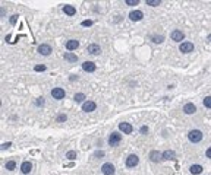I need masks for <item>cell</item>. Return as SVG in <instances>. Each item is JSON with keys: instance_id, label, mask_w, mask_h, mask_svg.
<instances>
[{"instance_id": "5b68a950", "label": "cell", "mask_w": 211, "mask_h": 175, "mask_svg": "<svg viewBox=\"0 0 211 175\" xmlns=\"http://www.w3.org/2000/svg\"><path fill=\"white\" fill-rule=\"evenodd\" d=\"M101 172L104 175H114V172H116V169H114V165L113 164H104L103 166H101Z\"/></svg>"}, {"instance_id": "44dd1931", "label": "cell", "mask_w": 211, "mask_h": 175, "mask_svg": "<svg viewBox=\"0 0 211 175\" xmlns=\"http://www.w3.org/2000/svg\"><path fill=\"white\" fill-rule=\"evenodd\" d=\"M65 60L69 63H75V61H78V55L73 53H65Z\"/></svg>"}, {"instance_id": "5bb4252c", "label": "cell", "mask_w": 211, "mask_h": 175, "mask_svg": "<svg viewBox=\"0 0 211 175\" xmlns=\"http://www.w3.org/2000/svg\"><path fill=\"white\" fill-rule=\"evenodd\" d=\"M150 159H151L153 162H160V161L163 159V153H160L158 150H151V152H150Z\"/></svg>"}, {"instance_id": "ffe728a7", "label": "cell", "mask_w": 211, "mask_h": 175, "mask_svg": "<svg viewBox=\"0 0 211 175\" xmlns=\"http://www.w3.org/2000/svg\"><path fill=\"white\" fill-rule=\"evenodd\" d=\"M31 169H33V164L31 162H23L22 166H21V171H22V174H29L31 172Z\"/></svg>"}, {"instance_id": "4dcf8cb0", "label": "cell", "mask_w": 211, "mask_h": 175, "mask_svg": "<svg viewBox=\"0 0 211 175\" xmlns=\"http://www.w3.org/2000/svg\"><path fill=\"white\" fill-rule=\"evenodd\" d=\"M12 146V143L11 142H8V143H3V144H2V149H3V150H6V149H9V147H11Z\"/></svg>"}, {"instance_id": "277c9868", "label": "cell", "mask_w": 211, "mask_h": 175, "mask_svg": "<svg viewBox=\"0 0 211 175\" xmlns=\"http://www.w3.org/2000/svg\"><path fill=\"white\" fill-rule=\"evenodd\" d=\"M51 96L54 99H63L66 96V92H65L63 88H54V89L51 90Z\"/></svg>"}, {"instance_id": "603a6c76", "label": "cell", "mask_w": 211, "mask_h": 175, "mask_svg": "<svg viewBox=\"0 0 211 175\" xmlns=\"http://www.w3.org/2000/svg\"><path fill=\"white\" fill-rule=\"evenodd\" d=\"M151 40H153V43L160 44V43H163V41H164V37H163V35H154Z\"/></svg>"}, {"instance_id": "1f68e13d", "label": "cell", "mask_w": 211, "mask_h": 175, "mask_svg": "<svg viewBox=\"0 0 211 175\" xmlns=\"http://www.w3.org/2000/svg\"><path fill=\"white\" fill-rule=\"evenodd\" d=\"M94 156L100 159V158H103V156H104V152H103V150H98V152H95V153H94Z\"/></svg>"}, {"instance_id": "cb8c5ba5", "label": "cell", "mask_w": 211, "mask_h": 175, "mask_svg": "<svg viewBox=\"0 0 211 175\" xmlns=\"http://www.w3.org/2000/svg\"><path fill=\"white\" fill-rule=\"evenodd\" d=\"M73 99L76 101V102H84V99H85V95L84 93H81V92H78L75 96H73Z\"/></svg>"}, {"instance_id": "d590c367", "label": "cell", "mask_w": 211, "mask_h": 175, "mask_svg": "<svg viewBox=\"0 0 211 175\" xmlns=\"http://www.w3.org/2000/svg\"><path fill=\"white\" fill-rule=\"evenodd\" d=\"M92 25V21H84L82 22V26H91Z\"/></svg>"}, {"instance_id": "836d02e7", "label": "cell", "mask_w": 211, "mask_h": 175, "mask_svg": "<svg viewBox=\"0 0 211 175\" xmlns=\"http://www.w3.org/2000/svg\"><path fill=\"white\" fill-rule=\"evenodd\" d=\"M16 21H18V15H15V16H12V18H11V23H12V25H15Z\"/></svg>"}, {"instance_id": "8fae6325", "label": "cell", "mask_w": 211, "mask_h": 175, "mask_svg": "<svg viewBox=\"0 0 211 175\" xmlns=\"http://www.w3.org/2000/svg\"><path fill=\"white\" fill-rule=\"evenodd\" d=\"M78 47H79V41H76V40H69V41L66 43V50L69 51V53L75 51Z\"/></svg>"}, {"instance_id": "d6986e66", "label": "cell", "mask_w": 211, "mask_h": 175, "mask_svg": "<svg viewBox=\"0 0 211 175\" xmlns=\"http://www.w3.org/2000/svg\"><path fill=\"white\" fill-rule=\"evenodd\" d=\"M63 12L66 13L67 16H73V15L76 13V9H75L73 6H70V4H65V6H63Z\"/></svg>"}, {"instance_id": "7a4b0ae2", "label": "cell", "mask_w": 211, "mask_h": 175, "mask_svg": "<svg viewBox=\"0 0 211 175\" xmlns=\"http://www.w3.org/2000/svg\"><path fill=\"white\" fill-rule=\"evenodd\" d=\"M179 50H180V53H183V54L192 53V51H194V44L191 43V41H185V43H182L179 45Z\"/></svg>"}, {"instance_id": "6da1fadb", "label": "cell", "mask_w": 211, "mask_h": 175, "mask_svg": "<svg viewBox=\"0 0 211 175\" xmlns=\"http://www.w3.org/2000/svg\"><path fill=\"white\" fill-rule=\"evenodd\" d=\"M202 133H201L200 130H191L188 133V139L191 140L192 143H198V142H201L202 140Z\"/></svg>"}, {"instance_id": "d4e9b609", "label": "cell", "mask_w": 211, "mask_h": 175, "mask_svg": "<svg viewBox=\"0 0 211 175\" xmlns=\"http://www.w3.org/2000/svg\"><path fill=\"white\" fill-rule=\"evenodd\" d=\"M66 158L67 159H70V161L76 159V152H75V150H69V152L66 153Z\"/></svg>"}, {"instance_id": "ac0fdd59", "label": "cell", "mask_w": 211, "mask_h": 175, "mask_svg": "<svg viewBox=\"0 0 211 175\" xmlns=\"http://www.w3.org/2000/svg\"><path fill=\"white\" fill-rule=\"evenodd\" d=\"M202 171H204V169H202V166H201V165H197V164L192 165V166L189 168V172H191L192 175H200Z\"/></svg>"}, {"instance_id": "e0dca14e", "label": "cell", "mask_w": 211, "mask_h": 175, "mask_svg": "<svg viewBox=\"0 0 211 175\" xmlns=\"http://www.w3.org/2000/svg\"><path fill=\"white\" fill-rule=\"evenodd\" d=\"M178 156H176V153L175 150H164L163 152V159L164 161H175Z\"/></svg>"}, {"instance_id": "9a60e30c", "label": "cell", "mask_w": 211, "mask_h": 175, "mask_svg": "<svg viewBox=\"0 0 211 175\" xmlns=\"http://www.w3.org/2000/svg\"><path fill=\"white\" fill-rule=\"evenodd\" d=\"M170 37H172L173 41H182L185 38V34L182 32V31H179V29H175L173 32L170 34Z\"/></svg>"}, {"instance_id": "7c38bea8", "label": "cell", "mask_w": 211, "mask_h": 175, "mask_svg": "<svg viewBox=\"0 0 211 175\" xmlns=\"http://www.w3.org/2000/svg\"><path fill=\"white\" fill-rule=\"evenodd\" d=\"M88 53L92 55H98L101 54V47L98 45V44H89L88 47Z\"/></svg>"}, {"instance_id": "f1b7e54d", "label": "cell", "mask_w": 211, "mask_h": 175, "mask_svg": "<svg viewBox=\"0 0 211 175\" xmlns=\"http://www.w3.org/2000/svg\"><path fill=\"white\" fill-rule=\"evenodd\" d=\"M125 3L128 6H136V4H139V0H126Z\"/></svg>"}, {"instance_id": "2e32d148", "label": "cell", "mask_w": 211, "mask_h": 175, "mask_svg": "<svg viewBox=\"0 0 211 175\" xmlns=\"http://www.w3.org/2000/svg\"><path fill=\"white\" fill-rule=\"evenodd\" d=\"M195 111H197V107H195L192 102H188V104L183 105V112H185V114H189V115H191V114H195Z\"/></svg>"}, {"instance_id": "7402d4cb", "label": "cell", "mask_w": 211, "mask_h": 175, "mask_svg": "<svg viewBox=\"0 0 211 175\" xmlns=\"http://www.w3.org/2000/svg\"><path fill=\"white\" fill-rule=\"evenodd\" d=\"M5 166H6V169H8V171H13V169L16 168V162H15V161H8Z\"/></svg>"}, {"instance_id": "8992f818", "label": "cell", "mask_w": 211, "mask_h": 175, "mask_svg": "<svg viewBox=\"0 0 211 175\" xmlns=\"http://www.w3.org/2000/svg\"><path fill=\"white\" fill-rule=\"evenodd\" d=\"M95 108H97V105H95L94 101H85L82 104V111L84 112H92V111H95Z\"/></svg>"}, {"instance_id": "74e56055", "label": "cell", "mask_w": 211, "mask_h": 175, "mask_svg": "<svg viewBox=\"0 0 211 175\" xmlns=\"http://www.w3.org/2000/svg\"><path fill=\"white\" fill-rule=\"evenodd\" d=\"M208 41H210V43H211V34H210V35H208Z\"/></svg>"}, {"instance_id": "83f0119b", "label": "cell", "mask_w": 211, "mask_h": 175, "mask_svg": "<svg viewBox=\"0 0 211 175\" xmlns=\"http://www.w3.org/2000/svg\"><path fill=\"white\" fill-rule=\"evenodd\" d=\"M45 69H47V67H45L44 64H38V66H35V67H34V70H35V72H45Z\"/></svg>"}, {"instance_id": "52a82bcc", "label": "cell", "mask_w": 211, "mask_h": 175, "mask_svg": "<svg viewBox=\"0 0 211 175\" xmlns=\"http://www.w3.org/2000/svg\"><path fill=\"white\" fill-rule=\"evenodd\" d=\"M51 51H53V48H51V45H48V44H41V45L38 47V53L41 55H50Z\"/></svg>"}, {"instance_id": "d6a6232c", "label": "cell", "mask_w": 211, "mask_h": 175, "mask_svg": "<svg viewBox=\"0 0 211 175\" xmlns=\"http://www.w3.org/2000/svg\"><path fill=\"white\" fill-rule=\"evenodd\" d=\"M141 134H147V133H148V127H147V126H144V127H141Z\"/></svg>"}, {"instance_id": "3957f363", "label": "cell", "mask_w": 211, "mask_h": 175, "mask_svg": "<svg viewBox=\"0 0 211 175\" xmlns=\"http://www.w3.org/2000/svg\"><path fill=\"white\" fill-rule=\"evenodd\" d=\"M138 164H139V158L136 155H129L126 158V166L128 168H135Z\"/></svg>"}, {"instance_id": "4316f807", "label": "cell", "mask_w": 211, "mask_h": 175, "mask_svg": "<svg viewBox=\"0 0 211 175\" xmlns=\"http://www.w3.org/2000/svg\"><path fill=\"white\" fill-rule=\"evenodd\" d=\"M160 3H161V0H147L148 6H158Z\"/></svg>"}, {"instance_id": "e575fe53", "label": "cell", "mask_w": 211, "mask_h": 175, "mask_svg": "<svg viewBox=\"0 0 211 175\" xmlns=\"http://www.w3.org/2000/svg\"><path fill=\"white\" fill-rule=\"evenodd\" d=\"M35 104H37V105H38V107H41V105H43V104H44V98H38V101H37V102H35Z\"/></svg>"}, {"instance_id": "484cf974", "label": "cell", "mask_w": 211, "mask_h": 175, "mask_svg": "<svg viewBox=\"0 0 211 175\" xmlns=\"http://www.w3.org/2000/svg\"><path fill=\"white\" fill-rule=\"evenodd\" d=\"M204 107L211 109V96H205L204 98Z\"/></svg>"}, {"instance_id": "9c48e42d", "label": "cell", "mask_w": 211, "mask_h": 175, "mask_svg": "<svg viewBox=\"0 0 211 175\" xmlns=\"http://www.w3.org/2000/svg\"><path fill=\"white\" fill-rule=\"evenodd\" d=\"M144 18V13L141 10H132L131 13H129V19L133 22H138V21H141Z\"/></svg>"}, {"instance_id": "30bf717a", "label": "cell", "mask_w": 211, "mask_h": 175, "mask_svg": "<svg viewBox=\"0 0 211 175\" xmlns=\"http://www.w3.org/2000/svg\"><path fill=\"white\" fill-rule=\"evenodd\" d=\"M119 130L125 133V134H131L132 133V126H131V123H120L119 124Z\"/></svg>"}, {"instance_id": "ba28073f", "label": "cell", "mask_w": 211, "mask_h": 175, "mask_svg": "<svg viewBox=\"0 0 211 175\" xmlns=\"http://www.w3.org/2000/svg\"><path fill=\"white\" fill-rule=\"evenodd\" d=\"M122 140V136L119 134V133H111L110 137H109V144L110 146H116V144H119Z\"/></svg>"}, {"instance_id": "4fadbf2b", "label": "cell", "mask_w": 211, "mask_h": 175, "mask_svg": "<svg viewBox=\"0 0 211 175\" xmlns=\"http://www.w3.org/2000/svg\"><path fill=\"white\" fill-rule=\"evenodd\" d=\"M82 69H84V72L92 73V72H95L97 66H95V63H92V61H85V63L82 64Z\"/></svg>"}, {"instance_id": "f546056e", "label": "cell", "mask_w": 211, "mask_h": 175, "mask_svg": "<svg viewBox=\"0 0 211 175\" xmlns=\"http://www.w3.org/2000/svg\"><path fill=\"white\" fill-rule=\"evenodd\" d=\"M66 120H67V117L65 115V114H60V115H57V121H59V123H65Z\"/></svg>"}, {"instance_id": "8d00e7d4", "label": "cell", "mask_w": 211, "mask_h": 175, "mask_svg": "<svg viewBox=\"0 0 211 175\" xmlns=\"http://www.w3.org/2000/svg\"><path fill=\"white\" fill-rule=\"evenodd\" d=\"M205 156H207L208 159H211V147H208V149H207V152H205Z\"/></svg>"}]
</instances>
